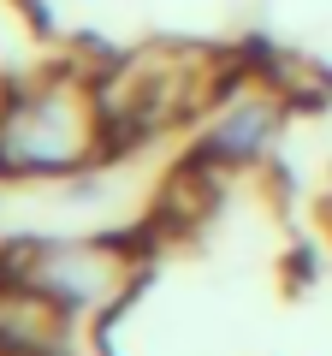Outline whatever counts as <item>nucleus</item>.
I'll use <instances>...</instances> for the list:
<instances>
[{
	"instance_id": "1",
	"label": "nucleus",
	"mask_w": 332,
	"mask_h": 356,
	"mask_svg": "<svg viewBox=\"0 0 332 356\" xmlns=\"http://www.w3.org/2000/svg\"><path fill=\"white\" fill-rule=\"evenodd\" d=\"M107 154V113L90 72H42L0 95V178L77 172Z\"/></svg>"
}]
</instances>
